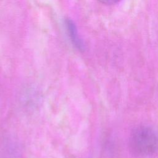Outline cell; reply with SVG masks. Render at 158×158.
I'll use <instances>...</instances> for the list:
<instances>
[{
	"mask_svg": "<svg viewBox=\"0 0 158 158\" xmlns=\"http://www.w3.org/2000/svg\"><path fill=\"white\" fill-rule=\"evenodd\" d=\"M128 144L135 156H152L158 151V132L148 125L138 126L131 131Z\"/></svg>",
	"mask_w": 158,
	"mask_h": 158,
	"instance_id": "6da1fadb",
	"label": "cell"
},
{
	"mask_svg": "<svg viewBox=\"0 0 158 158\" xmlns=\"http://www.w3.org/2000/svg\"><path fill=\"white\" fill-rule=\"evenodd\" d=\"M65 26L67 30L68 31L69 36L72 41L73 45L79 50H82L83 49V44L80 40L79 35H78L77 30L75 24L70 19L65 20Z\"/></svg>",
	"mask_w": 158,
	"mask_h": 158,
	"instance_id": "7a4b0ae2",
	"label": "cell"
},
{
	"mask_svg": "<svg viewBox=\"0 0 158 158\" xmlns=\"http://www.w3.org/2000/svg\"><path fill=\"white\" fill-rule=\"evenodd\" d=\"M98 1L104 4L112 5V4H114L118 2L121 0H98Z\"/></svg>",
	"mask_w": 158,
	"mask_h": 158,
	"instance_id": "3957f363",
	"label": "cell"
}]
</instances>
